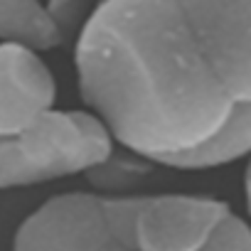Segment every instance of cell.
Wrapping results in <instances>:
<instances>
[{
	"label": "cell",
	"mask_w": 251,
	"mask_h": 251,
	"mask_svg": "<svg viewBox=\"0 0 251 251\" xmlns=\"http://www.w3.org/2000/svg\"><path fill=\"white\" fill-rule=\"evenodd\" d=\"M74 72L113 143L158 168L212 141L234 108L180 0H96L74 40Z\"/></svg>",
	"instance_id": "cell-1"
},
{
	"label": "cell",
	"mask_w": 251,
	"mask_h": 251,
	"mask_svg": "<svg viewBox=\"0 0 251 251\" xmlns=\"http://www.w3.org/2000/svg\"><path fill=\"white\" fill-rule=\"evenodd\" d=\"M106 126L86 108H54L25 133L0 138V190L86 175L111 151Z\"/></svg>",
	"instance_id": "cell-2"
},
{
	"label": "cell",
	"mask_w": 251,
	"mask_h": 251,
	"mask_svg": "<svg viewBox=\"0 0 251 251\" xmlns=\"http://www.w3.org/2000/svg\"><path fill=\"white\" fill-rule=\"evenodd\" d=\"M185 20L234 103H251V0H180Z\"/></svg>",
	"instance_id": "cell-3"
},
{
	"label": "cell",
	"mask_w": 251,
	"mask_h": 251,
	"mask_svg": "<svg viewBox=\"0 0 251 251\" xmlns=\"http://www.w3.org/2000/svg\"><path fill=\"white\" fill-rule=\"evenodd\" d=\"M231 207L212 195H141L133 222V251H202Z\"/></svg>",
	"instance_id": "cell-4"
},
{
	"label": "cell",
	"mask_w": 251,
	"mask_h": 251,
	"mask_svg": "<svg viewBox=\"0 0 251 251\" xmlns=\"http://www.w3.org/2000/svg\"><path fill=\"white\" fill-rule=\"evenodd\" d=\"M111 244L106 200L91 190L45 200L13 236V251H106Z\"/></svg>",
	"instance_id": "cell-5"
},
{
	"label": "cell",
	"mask_w": 251,
	"mask_h": 251,
	"mask_svg": "<svg viewBox=\"0 0 251 251\" xmlns=\"http://www.w3.org/2000/svg\"><path fill=\"white\" fill-rule=\"evenodd\" d=\"M57 108V79L42 52L0 42V138L25 133Z\"/></svg>",
	"instance_id": "cell-6"
},
{
	"label": "cell",
	"mask_w": 251,
	"mask_h": 251,
	"mask_svg": "<svg viewBox=\"0 0 251 251\" xmlns=\"http://www.w3.org/2000/svg\"><path fill=\"white\" fill-rule=\"evenodd\" d=\"M251 158V103H234L229 121L204 146L168 160L163 168L180 173H204Z\"/></svg>",
	"instance_id": "cell-7"
},
{
	"label": "cell",
	"mask_w": 251,
	"mask_h": 251,
	"mask_svg": "<svg viewBox=\"0 0 251 251\" xmlns=\"http://www.w3.org/2000/svg\"><path fill=\"white\" fill-rule=\"evenodd\" d=\"M0 42L52 52L64 45L45 0H0Z\"/></svg>",
	"instance_id": "cell-8"
},
{
	"label": "cell",
	"mask_w": 251,
	"mask_h": 251,
	"mask_svg": "<svg viewBox=\"0 0 251 251\" xmlns=\"http://www.w3.org/2000/svg\"><path fill=\"white\" fill-rule=\"evenodd\" d=\"M158 165L128 148L113 146V151L94 165L84 180L89 190L103 200H116V197H136L141 195L143 185L153 177Z\"/></svg>",
	"instance_id": "cell-9"
},
{
	"label": "cell",
	"mask_w": 251,
	"mask_h": 251,
	"mask_svg": "<svg viewBox=\"0 0 251 251\" xmlns=\"http://www.w3.org/2000/svg\"><path fill=\"white\" fill-rule=\"evenodd\" d=\"M45 5L54 20V25L59 27L64 42H74L76 35L81 32V27L86 25V20L94 13L96 0H45Z\"/></svg>",
	"instance_id": "cell-10"
},
{
	"label": "cell",
	"mask_w": 251,
	"mask_h": 251,
	"mask_svg": "<svg viewBox=\"0 0 251 251\" xmlns=\"http://www.w3.org/2000/svg\"><path fill=\"white\" fill-rule=\"evenodd\" d=\"M202 251H251V224L231 212Z\"/></svg>",
	"instance_id": "cell-11"
},
{
	"label": "cell",
	"mask_w": 251,
	"mask_h": 251,
	"mask_svg": "<svg viewBox=\"0 0 251 251\" xmlns=\"http://www.w3.org/2000/svg\"><path fill=\"white\" fill-rule=\"evenodd\" d=\"M244 207L251 219V158L246 160V168H244Z\"/></svg>",
	"instance_id": "cell-12"
},
{
	"label": "cell",
	"mask_w": 251,
	"mask_h": 251,
	"mask_svg": "<svg viewBox=\"0 0 251 251\" xmlns=\"http://www.w3.org/2000/svg\"><path fill=\"white\" fill-rule=\"evenodd\" d=\"M106 251H131V249H126V246H121V244H111Z\"/></svg>",
	"instance_id": "cell-13"
}]
</instances>
